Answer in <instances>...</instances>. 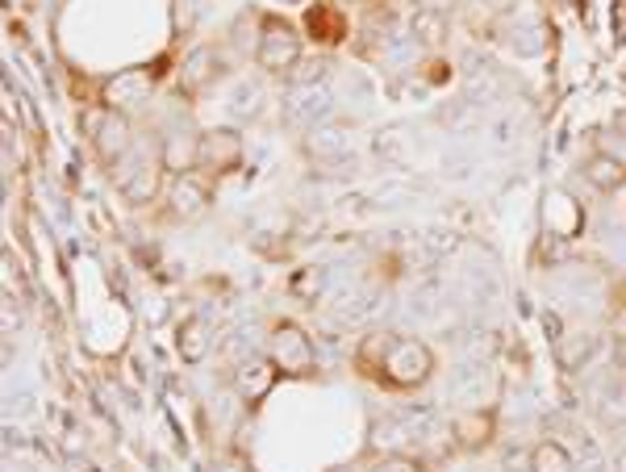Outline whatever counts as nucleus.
I'll use <instances>...</instances> for the list:
<instances>
[{
    "mask_svg": "<svg viewBox=\"0 0 626 472\" xmlns=\"http://www.w3.org/2000/svg\"><path fill=\"white\" fill-rule=\"evenodd\" d=\"M192 17H197L192 0H180V17H176V30H192Z\"/></svg>",
    "mask_w": 626,
    "mask_h": 472,
    "instance_id": "nucleus-20",
    "label": "nucleus"
},
{
    "mask_svg": "<svg viewBox=\"0 0 626 472\" xmlns=\"http://www.w3.org/2000/svg\"><path fill=\"white\" fill-rule=\"evenodd\" d=\"M176 352L185 364H201L209 352V327L205 318H185L180 327H176Z\"/></svg>",
    "mask_w": 626,
    "mask_h": 472,
    "instance_id": "nucleus-14",
    "label": "nucleus"
},
{
    "mask_svg": "<svg viewBox=\"0 0 626 472\" xmlns=\"http://www.w3.org/2000/svg\"><path fill=\"white\" fill-rule=\"evenodd\" d=\"M451 4L456 0H417V9H426V13H451Z\"/></svg>",
    "mask_w": 626,
    "mask_h": 472,
    "instance_id": "nucleus-21",
    "label": "nucleus"
},
{
    "mask_svg": "<svg viewBox=\"0 0 626 472\" xmlns=\"http://www.w3.org/2000/svg\"><path fill=\"white\" fill-rule=\"evenodd\" d=\"M276 380L280 373L268 355H263V359H251V364H243V373H238V398L256 410V405L268 402V393H272Z\"/></svg>",
    "mask_w": 626,
    "mask_h": 472,
    "instance_id": "nucleus-10",
    "label": "nucleus"
},
{
    "mask_svg": "<svg viewBox=\"0 0 626 472\" xmlns=\"http://www.w3.org/2000/svg\"><path fill=\"white\" fill-rule=\"evenodd\" d=\"M414 34L426 43V47H439L442 38H447V13H426V9H417Z\"/></svg>",
    "mask_w": 626,
    "mask_h": 472,
    "instance_id": "nucleus-18",
    "label": "nucleus"
},
{
    "mask_svg": "<svg viewBox=\"0 0 626 472\" xmlns=\"http://www.w3.org/2000/svg\"><path fill=\"white\" fill-rule=\"evenodd\" d=\"M368 472H426V469H422V460H414V456H401V451H393V456H380Z\"/></svg>",
    "mask_w": 626,
    "mask_h": 472,
    "instance_id": "nucleus-19",
    "label": "nucleus"
},
{
    "mask_svg": "<svg viewBox=\"0 0 626 472\" xmlns=\"http://www.w3.org/2000/svg\"><path fill=\"white\" fill-rule=\"evenodd\" d=\"M543 226L552 231L556 238H577L580 231V205L568 197V192H552L547 205H543Z\"/></svg>",
    "mask_w": 626,
    "mask_h": 472,
    "instance_id": "nucleus-13",
    "label": "nucleus"
},
{
    "mask_svg": "<svg viewBox=\"0 0 626 472\" xmlns=\"http://www.w3.org/2000/svg\"><path fill=\"white\" fill-rule=\"evenodd\" d=\"M531 472H572V456H568V448L543 439L531 448Z\"/></svg>",
    "mask_w": 626,
    "mask_h": 472,
    "instance_id": "nucleus-17",
    "label": "nucleus"
},
{
    "mask_svg": "<svg viewBox=\"0 0 626 472\" xmlns=\"http://www.w3.org/2000/svg\"><path fill=\"white\" fill-rule=\"evenodd\" d=\"M305 38L318 43V47H343L347 43V17L334 0H314L305 9Z\"/></svg>",
    "mask_w": 626,
    "mask_h": 472,
    "instance_id": "nucleus-6",
    "label": "nucleus"
},
{
    "mask_svg": "<svg viewBox=\"0 0 626 472\" xmlns=\"http://www.w3.org/2000/svg\"><path fill=\"white\" fill-rule=\"evenodd\" d=\"M435 352H430V343H422L414 334H368L364 343H359V352H355V368H359V377L376 380V385H385V389H397V393H414L422 389L426 380L435 377Z\"/></svg>",
    "mask_w": 626,
    "mask_h": 472,
    "instance_id": "nucleus-1",
    "label": "nucleus"
},
{
    "mask_svg": "<svg viewBox=\"0 0 626 472\" xmlns=\"http://www.w3.org/2000/svg\"><path fill=\"white\" fill-rule=\"evenodd\" d=\"M268 359L276 364L280 377L302 380L314 373V339L305 334V327L297 322H276L272 339H268Z\"/></svg>",
    "mask_w": 626,
    "mask_h": 472,
    "instance_id": "nucleus-3",
    "label": "nucleus"
},
{
    "mask_svg": "<svg viewBox=\"0 0 626 472\" xmlns=\"http://www.w3.org/2000/svg\"><path fill=\"white\" fill-rule=\"evenodd\" d=\"M93 134H96V151H101V160L109 167L121 164V160L134 151L130 121H126V114H117V109H105V105H101V126H96Z\"/></svg>",
    "mask_w": 626,
    "mask_h": 472,
    "instance_id": "nucleus-8",
    "label": "nucleus"
},
{
    "mask_svg": "<svg viewBox=\"0 0 626 472\" xmlns=\"http://www.w3.org/2000/svg\"><path fill=\"white\" fill-rule=\"evenodd\" d=\"M322 288H326V272L322 268H297L293 276H288V293L297 297V302H305V306H314L318 297H322Z\"/></svg>",
    "mask_w": 626,
    "mask_h": 472,
    "instance_id": "nucleus-16",
    "label": "nucleus"
},
{
    "mask_svg": "<svg viewBox=\"0 0 626 472\" xmlns=\"http://www.w3.org/2000/svg\"><path fill=\"white\" fill-rule=\"evenodd\" d=\"M146 96H151V71H121L105 84V109L126 114V109L142 105Z\"/></svg>",
    "mask_w": 626,
    "mask_h": 472,
    "instance_id": "nucleus-9",
    "label": "nucleus"
},
{
    "mask_svg": "<svg viewBox=\"0 0 626 472\" xmlns=\"http://www.w3.org/2000/svg\"><path fill=\"white\" fill-rule=\"evenodd\" d=\"M217 75H222L217 50H192L185 59V68H180V88H185L188 96H201L205 88H213Z\"/></svg>",
    "mask_w": 626,
    "mask_h": 472,
    "instance_id": "nucleus-12",
    "label": "nucleus"
},
{
    "mask_svg": "<svg viewBox=\"0 0 626 472\" xmlns=\"http://www.w3.org/2000/svg\"><path fill=\"white\" fill-rule=\"evenodd\" d=\"M114 185L121 189V197L130 201V205H146V201H155L163 189V160L155 155H139V164H114Z\"/></svg>",
    "mask_w": 626,
    "mask_h": 472,
    "instance_id": "nucleus-5",
    "label": "nucleus"
},
{
    "mask_svg": "<svg viewBox=\"0 0 626 472\" xmlns=\"http://www.w3.org/2000/svg\"><path fill=\"white\" fill-rule=\"evenodd\" d=\"M167 201H172V213L180 222H188V217H197V213H205L213 205V189H209V180L201 172H180V176H172Z\"/></svg>",
    "mask_w": 626,
    "mask_h": 472,
    "instance_id": "nucleus-7",
    "label": "nucleus"
},
{
    "mask_svg": "<svg viewBox=\"0 0 626 472\" xmlns=\"http://www.w3.org/2000/svg\"><path fill=\"white\" fill-rule=\"evenodd\" d=\"M238 164H243V139H238V130L217 126V130L197 134V167L192 172H201L205 180H222V176L238 172Z\"/></svg>",
    "mask_w": 626,
    "mask_h": 472,
    "instance_id": "nucleus-4",
    "label": "nucleus"
},
{
    "mask_svg": "<svg viewBox=\"0 0 626 472\" xmlns=\"http://www.w3.org/2000/svg\"><path fill=\"white\" fill-rule=\"evenodd\" d=\"M584 176H589V185L614 192L618 185H626V164L623 160H614V155H605V151H598V155L584 164Z\"/></svg>",
    "mask_w": 626,
    "mask_h": 472,
    "instance_id": "nucleus-15",
    "label": "nucleus"
},
{
    "mask_svg": "<svg viewBox=\"0 0 626 472\" xmlns=\"http://www.w3.org/2000/svg\"><path fill=\"white\" fill-rule=\"evenodd\" d=\"M302 34L305 30H297L288 17L263 13V17H259V38H256L259 71H268V75H293V71L302 68V50H305Z\"/></svg>",
    "mask_w": 626,
    "mask_h": 472,
    "instance_id": "nucleus-2",
    "label": "nucleus"
},
{
    "mask_svg": "<svg viewBox=\"0 0 626 472\" xmlns=\"http://www.w3.org/2000/svg\"><path fill=\"white\" fill-rule=\"evenodd\" d=\"M497 430V414L493 410H468L451 423V439L464 451H481Z\"/></svg>",
    "mask_w": 626,
    "mask_h": 472,
    "instance_id": "nucleus-11",
    "label": "nucleus"
}]
</instances>
